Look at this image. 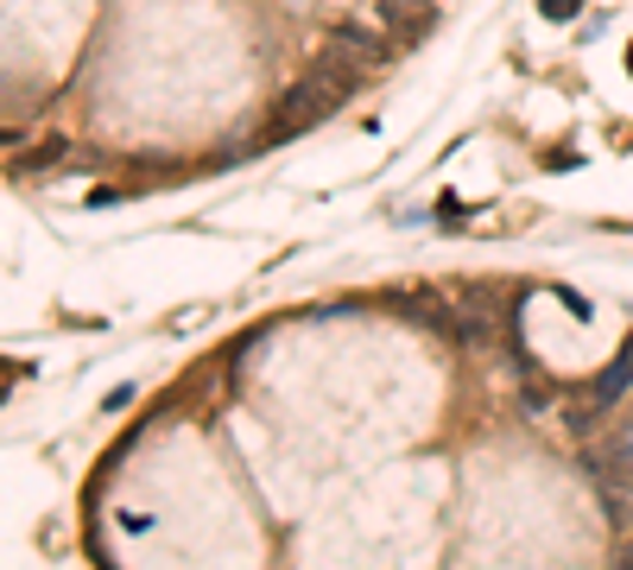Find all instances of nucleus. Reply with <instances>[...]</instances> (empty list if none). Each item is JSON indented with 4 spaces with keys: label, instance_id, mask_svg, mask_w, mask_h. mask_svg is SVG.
<instances>
[{
    "label": "nucleus",
    "instance_id": "f257e3e1",
    "mask_svg": "<svg viewBox=\"0 0 633 570\" xmlns=\"http://www.w3.org/2000/svg\"><path fill=\"white\" fill-rule=\"evenodd\" d=\"M342 102H349V89H342V83H329L324 70L310 64V70H298V77L279 89V102H273V121H279V128L266 133V140L279 146V140H292V133H304V128H324V121H329Z\"/></svg>",
    "mask_w": 633,
    "mask_h": 570
},
{
    "label": "nucleus",
    "instance_id": "f03ea898",
    "mask_svg": "<svg viewBox=\"0 0 633 570\" xmlns=\"http://www.w3.org/2000/svg\"><path fill=\"white\" fill-rule=\"evenodd\" d=\"M627 393H633V342H621V355L582 387V406L570 413V431H577V438H596V431H602V413L608 406H621Z\"/></svg>",
    "mask_w": 633,
    "mask_h": 570
},
{
    "label": "nucleus",
    "instance_id": "7ed1b4c3",
    "mask_svg": "<svg viewBox=\"0 0 633 570\" xmlns=\"http://www.w3.org/2000/svg\"><path fill=\"white\" fill-rule=\"evenodd\" d=\"M437 0H380V13H374V26L400 45V52H412V45H425L430 32H437Z\"/></svg>",
    "mask_w": 633,
    "mask_h": 570
},
{
    "label": "nucleus",
    "instance_id": "20e7f679",
    "mask_svg": "<svg viewBox=\"0 0 633 570\" xmlns=\"http://www.w3.org/2000/svg\"><path fill=\"white\" fill-rule=\"evenodd\" d=\"M324 45H329V52H342V57H354L368 77H374L380 64L400 52V45H393V39H386L380 26H368V20H336V26L324 32Z\"/></svg>",
    "mask_w": 633,
    "mask_h": 570
},
{
    "label": "nucleus",
    "instance_id": "39448f33",
    "mask_svg": "<svg viewBox=\"0 0 633 570\" xmlns=\"http://www.w3.org/2000/svg\"><path fill=\"white\" fill-rule=\"evenodd\" d=\"M545 7V20H577L582 13V0H538Z\"/></svg>",
    "mask_w": 633,
    "mask_h": 570
},
{
    "label": "nucleus",
    "instance_id": "423d86ee",
    "mask_svg": "<svg viewBox=\"0 0 633 570\" xmlns=\"http://www.w3.org/2000/svg\"><path fill=\"white\" fill-rule=\"evenodd\" d=\"M96 570H114V564H108V558H101V564H96Z\"/></svg>",
    "mask_w": 633,
    "mask_h": 570
},
{
    "label": "nucleus",
    "instance_id": "0eeeda50",
    "mask_svg": "<svg viewBox=\"0 0 633 570\" xmlns=\"http://www.w3.org/2000/svg\"><path fill=\"white\" fill-rule=\"evenodd\" d=\"M627 57H633V52H627Z\"/></svg>",
    "mask_w": 633,
    "mask_h": 570
}]
</instances>
